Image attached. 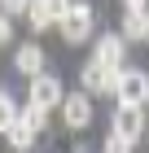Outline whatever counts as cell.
<instances>
[{
  "mask_svg": "<svg viewBox=\"0 0 149 153\" xmlns=\"http://www.w3.org/2000/svg\"><path fill=\"white\" fill-rule=\"evenodd\" d=\"M70 4H75V0H44V9H48V18H53V22H61V18H66Z\"/></svg>",
  "mask_w": 149,
  "mask_h": 153,
  "instance_id": "cell-14",
  "label": "cell"
},
{
  "mask_svg": "<svg viewBox=\"0 0 149 153\" xmlns=\"http://www.w3.org/2000/svg\"><path fill=\"white\" fill-rule=\"evenodd\" d=\"M13 123H18V105H13V96H9V92H0V136H4Z\"/></svg>",
  "mask_w": 149,
  "mask_h": 153,
  "instance_id": "cell-12",
  "label": "cell"
},
{
  "mask_svg": "<svg viewBox=\"0 0 149 153\" xmlns=\"http://www.w3.org/2000/svg\"><path fill=\"white\" fill-rule=\"evenodd\" d=\"M123 53H127V39L123 35H101L92 61H101V66H110V70H123Z\"/></svg>",
  "mask_w": 149,
  "mask_h": 153,
  "instance_id": "cell-8",
  "label": "cell"
},
{
  "mask_svg": "<svg viewBox=\"0 0 149 153\" xmlns=\"http://www.w3.org/2000/svg\"><path fill=\"white\" fill-rule=\"evenodd\" d=\"M61 118H66L70 131H83V127L92 123V101H88V92H83V88H79V92H70L66 101H61Z\"/></svg>",
  "mask_w": 149,
  "mask_h": 153,
  "instance_id": "cell-6",
  "label": "cell"
},
{
  "mask_svg": "<svg viewBox=\"0 0 149 153\" xmlns=\"http://www.w3.org/2000/svg\"><path fill=\"white\" fill-rule=\"evenodd\" d=\"M127 13H149V0H123Z\"/></svg>",
  "mask_w": 149,
  "mask_h": 153,
  "instance_id": "cell-17",
  "label": "cell"
},
{
  "mask_svg": "<svg viewBox=\"0 0 149 153\" xmlns=\"http://www.w3.org/2000/svg\"><path fill=\"white\" fill-rule=\"evenodd\" d=\"M110 123H114L110 131H118L123 140L136 144L140 136H145V105H114V118H110Z\"/></svg>",
  "mask_w": 149,
  "mask_h": 153,
  "instance_id": "cell-3",
  "label": "cell"
},
{
  "mask_svg": "<svg viewBox=\"0 0 149 153\" xmlns=\"http://www.w3.org/2000/svg\"><path fill=\"white\" fill-rule=\"evenodd\" d=\"M0 9L4 13H26V0H0Z\"/></svg>",
  "mask_w": 149,
  "mask_h": 153,
  "instance_id": "cell-16",
  "label": "cell"
},
{
  "mask_svg": "<svg viewBox=\"0 0 149 153\" xmlns=\"http://www.w3.org/2000/svg\"><path fill=\"white\" fill-rule=\"evenodd\" d=\"M26 18H31V31H48V26H53V18H48V9H44V0H31V4H26Z\"/></svg>",
  "mask_w": 149,
  "mask_h": 153,
  "instance_id": "cell-11",
  "label": "cell"
},
{
  "mask_svg": "<svg viewBox=\"0 0 149 153\" xmlns=\"http://www.w3.org/2000/svg\"><path fill=\"white\" fill-rule=\"evenodd\" d=\"M114 96H118V105H145L149 101V74L136 70V66H123L118 83H114Z\"/></svg>",
  "mask_w": 149,
  "mask_h": 153,
  "instance_id": "cell-1",
  "label": "cell"
},
{
  "mask_svg": "<svg viewBox=\"0 0 149 153\" xmlns=\"http://www.w3.org/2000/svg\"><path fill=\"white\" fill-rule=\"evenodd\" d=\"M13 70H18V74H26V79L44 74V48L35 44V39H26V44L13 53Z\"/></svg>",
  "mask_w": 149,
  "mask_h": 153,
  "instance_id": "cell-7",
  "label": "cell"
},
{
  "mask_svg": "<svg viewBox=\"0 0 149 153\" xmlns=\"http://www.w3.org/2000/svg\"><path fill=\"white\" fill-rule=\"evenodd\" d=\"M79 153H88V149H79Z\"/></svg>",
  "mask_w": 149,
  "mask_h": 153,
  "instance_id": "cell-18",
  "label": "cell"
},
{
  "mask_svg": "<svg viewBox=\"0 0 149 153\" xmlns=\"http://www.w3.org/2000/svg\"><path fill=\"white\" fill-rule=\"evenodd\" d=\"M92 22H97V18H92V4H83V0H75V4H70L66 9V18H61V39H66V44H83V39L92 35Z\"/></svg>",
  "mask_w": 149,
  "mask_h": 153,
  "instance_id": "cell-2",
  "label": "cell"
},
{
  "mask_svg": "<svg viewBox=\"0 0 149 153\" xmlns=\"http://www.w3.org/2000/svg\"><path fill=\"white\" fill-rule=\"evenodd\" d=\"M101 153H132V140H123L118 131H110V136H105V149H101Z\"/></svg>",
  "mask_w": 149,
  "mask_h": 153,
  "instance_id": "cell-13",
  "label": "cell"
},
{
  "mask_svg": "<svg viewBox=\"0 0 149 153\" xmlns=\"http://www.w3.org/2000/svg\"><path fill=\"white\" fill-rule=\"evenodd\" d=\"M79 83H83V92H88V96L114 92V83H118V70H110V66H101V61H88V66L79 70Z\"/></svg>",
  "mask_w": 149,
  "mask_h": 153,
  "instance_id": "cell-5",
  "label": "cell"
},
{
  "mask_svg": "<svg viewBox=\"0 0 149 153\" xmlns=\"http://www.w3.org/2000/svg\"><path fill=\"white\" fill-rule=\"evenodd\" d=\"M4 136H9V149H18V153H26V149H31V144H35V136H40V131H35V127H26L22 118H18V123H13V127L4 131Z\"/></svg>",
  "mask_w": 149,
  "mask_h": 153,
  "instance_id": "cell-10",
  "label": "cell"
},
{
  "mask_svg": "<svg viewBox=\"0 0 149 153\" xmlns=\"http://www.w3.org/2000/svg\"><path fill=\"white\" fill-rule=\"evenodd\" d=\"M123 39H127V44L149 39V13H127V18H123Z\"/></svg>",
  "mask_w": 149,
  "mask_h": 153,
  "instance_id": "cell-9",
  "label": "cell"
},
{
  "mask_svg": "<svg viewBox=\"0 0 149 153\" xmlns=\"http://www.w3.org/2000/svg\"><path fill=\"white\" fill-rule=\"evenodd\" d=\"M26 101H31V105H40V109H53V105H61V101H66V92H61V79L57 74H35L31 79V96H26Z\"/></svg>",
  "mask_w": 149,
  "mask_h": 153,
  "instance_id": "cell-4",
  "label": "cell"
},
{
  "mask_svg": "<svg viewBox=\"0 0 149 153\" xmlns=\"http://www.w3.org/2000/svg\"><path fill=\"white\" fill-rule=\"evenodd\" d=\"M13 39V22H9V13L0 9V44H9Z\"/></svg>",
  "mask_w": 149,
  "mask_h": 153,
  "instance_id": "cell-15",
  "label": "cell"
}]
</instances>
